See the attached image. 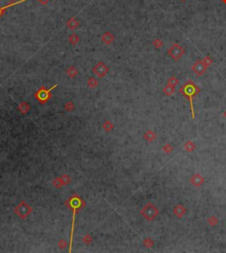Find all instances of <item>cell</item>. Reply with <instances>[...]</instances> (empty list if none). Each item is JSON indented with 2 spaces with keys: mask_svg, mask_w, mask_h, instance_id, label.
<instances>
[{
  "mask_svg": "<svg viewBox=\"0 0 226 253\" xmlns=\"http://www.w3.org/2000/svg\"><path fill=\"white\" fill-rule=\"evenodd\" d=\"M79 40H80V38H79V36H78V34H71L68 39L69 42H70L71 44H76V43L79 41Z\"/></svg>",
  "mask_w": 226,
  "mask_h": 253,
  "instance_id": "cell-7",
  "label": "cell"
},
{
  "mask_svg": "<svg viewBox=\"0 0 226 253\" xmlns=\"http://www.w3.org/2000/svg\"><path fill=\"white\" fill-rule=\"evenodd\" d=\"M157 44H159L160 46H162V45H163V42H162V41H160V40H156V41H154V45H155V46H157Z\"/></svg>",
  "mask_w": 226,
  "mask_h": 253,
  "instance_id": "cell-10",
  "label": "cell"
},
{
  "mask_svg": "<svg viewBox=\"0 0 226 253\" xmlns=\"http://www.w3.org/2000/svg\"><path fill=\"white\" fill-rule=\"evenodd\" d=\"M114 40V36L113 34L110 33V32H105L102 36V41L105 43V44H110Z\"/></svg>",
  "mask_w": 226,
  "mask_h": 253,
  "instance_id": "cell-5",
  "label": "cell"
},
{
  "mask_svg": "<svg viewBox=\"0 0 226 253\" xmlns=\"http://www.w3.org/2000/svg\"><path fill=\"white\" fill-rule=\"evenodd\" d=\"M208 65V64H206V62H201L199 61L197 63H195V64L193 65V71L196 74L198 75H201L206 70V66Z\"/></svg>",
  "mask_w": 226,
  "mask_h": 253,
  "instance_id": "cell-4",
  "label": "cell"
},
{
  "mask_svg": "<svg viewBox=\"0 0 226 253\" xmlns=\"http://www.w3.org/2000/svg\"><path fill=\"white\" fill-rule=\"evenodd\" d=\"M182 1H185V0H182Z\"/></svg>",
  "mask_w": 226,
  "mask_h": 253,
  "instance_id": "cell-12",
  "label": "cell"
},
{
  "mask_svg": "<svg viewBox=\"0 0 226 253\" xmlns=\"http://www.w3.org/2000/svg\"><path fill=\"white\" fill-rule=\"evenodd\" d=\"M66 26H67L70 29H76V28L80 26V23H79V21H77L75 18H72V19H70L68 21Z\"/></svg>",
  "mask_w": 226,
  "mask_h": 253,
  "instance_id": "cell-6",
  "label": "cell"
},
{
  "mask_svg": "<svg viewBox=\"0 0 226 253\" xmlns=\"http://www.w3.org/2000/svg\"><path fill=\"white\" fill-rule=\"evenodd\" d=\"M6 1H11V0H0V3H3V2L5 3V2H6Z\"/></svg>",
  "mask_w": 226,
  "mask_h": 253,
  "instance_id": "cell-11",
  "label": "cell"
},
{
  "mask_svg": "<svg viewBox=\"0 0 226 253\" xmlns=\"http://www.w3.org/2000/svg\"><path fill=\"white\" fill-rule=\"evenodd\" d=\"M184 52H185V49L182 48L179 44H177V43L173 44L171 48L169 49V50H168L169 55L171 56V57L173 59H175V60L180 58L181 56L184 54Z\"/></svg>",
  "mask_w": 226,
  "mask_h": 253,
  "instance_id": "cell-1",
  "label": "cell"
},
{
  "mask_svg": "<svg viewBox=\"0 0 226 253\" xmlns=\"http://www.w3.org/2000/svg\"><path fill=\"white\" fill-rule=\"evenodd\" d=\"M97 84H98V82L96 81L94 78H90L89 80V81H88V85H89V87H91V88H95V87L97 86Z\"/></svg>",
  "mask_w": 226,
  "mask_h": 253,
  "instance_id": "cell-9",
  "label": "cell"
},
{
  "mask_svg": "<svg viewBox=\"0 0 226 253\" xmlns=\"http://www.w3.org/2000/svg\"><path fill=\"white\" fill-rule=\"evenodd\" d=\"M93 72L99 78H102L108 72V67L103 63H98L93 69Z\"/></svg>",
  "mask_w": 226,
  "mask_h": 253,
  "instance_id": "cell-3",
  "label": "cell"
},
{
  "mask_svg": "<svg viewBox=\"0 0 226 253\" xmlns=\"http://www.w3.org/2000/svg\"><path fill=\"white\" fill-rule=\"evenodd\" d=\"M56 87H57V85H55L53 88H51L50 89H45L42 87V88L40 90H38V92L35 94V96H36L37 100H38L39 102H41L42 103H44L45 102H47L49 100V98L50 97V91L54 88H56Z\"/></svg>",
  "mask_w": 226,
  "mask_h": 253,
  "instance_id": "cell-2",
  "label": "cell"
},
{
  "mask_svg": "<svg viewBox=\"0 0 226 253\" xmlns=\"http://www.w3.org/2000/svg\"><path fill=\"white\" fill-rule=\"evenodd\" d=\"M78 73V71L77 69H75L74 67H71L67 70V74H68L71 78H74L76 76V74Z\"/></svg>",
  "mask_w": 226,
  "mask_h": 253,
  "instance_id": "cell-8",
  "label": "cell"
}]
</instances>
